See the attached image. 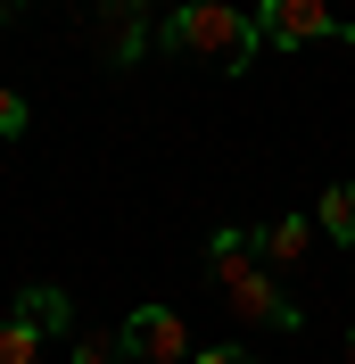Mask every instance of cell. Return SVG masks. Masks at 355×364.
<instances>
[{"mask_svg": "<svg viewBox=\"0 0 355 364\" xmlns=\"http://www.w3.org/2000/svg\"><path fill=\"white\" fill-rule=\"evenodd\" d=\"M91 25H99V50H108V58H141V42L157 33V25H141L133 0H99V17H91Z\"/></svg>", "mask_w": 355, "mask_h": 364, "instance_id": "6", "label": "cell"}, {"mask_svg": "<svg viewBox=\"0 0 355 364\" xmlns=\"http://www.w3.org/2000/svg\"><path fill=\"white\" fill-rule=\"evenodd\" d=\"M133 9H141V17H165V9H182V0H133Z\"/></svg>", "mask_w": 355, "mask_h": 364, "instance_id": "13", "label": "cell"}, {"mask_svg": "<svg viewBox=\"0 0 355 364\" xmlns=\"http://www.w3.org/2000/svg\"><path fill=\"white\" fill-rule=\"evenodd\" d=\"M67 364H124V340H99V331H91V340H75Z\"/></svg>", "mask_w": 355, "mask_h": 364, "instance_id": "11", "label": "cell"}, {"mask_svg": "<svg viewBox=\"0 0 355 364\" xmlns=\"http://www.w3.org/2000/svg\"><path fill=\"white\" fill-rule=\"evenodd\" d=\"M124 356H141V364H190L199 348H190V323L174 315V306H133L124 315Z\"/></svg>", "mask_w": 355, "mask_h": 364, "instance_id": "4", "label": "cell"}, {"mask_svg": "<svg viewBox=\"0 0 355 364\" xmlns=\"http://www.w3.org/2000/svg\"><path fill=\"white\" fill-rule=\"evenodd\" d=\"M207 265H215L223 306H231L240 323H265V331H306V315L281 298V273H265V265H256V232L215 224V240H207Z\"/></svg>", "mask_w": 355, "mask_h": 364, "instance_id": "2", "label": "cell"}, {"mask_svg": "<svg viewBox=\"0 0 355 364\" xmlns=\"http://www.w3.org/2000/svg\"><path fill=\"white\" fill-rule=\"evenodd\" d=\"M256 33L273 50H306V42H339L347 25L331 17V0H256Z\"/></svg>", "mask_w": 355, "mask_h": 364, "instance_id": "3", "label": "cell"}, {"mask_svg": "<svg viewBox=\"0 0 355 364\" xmlns=\"http://www.w3.org/2000/svg\"><path fill=\"white\" fill-rule=\"evenodd\" d=\"M190 364H256V356H248V348H199Z\"/></svg>", "mask_w": 355, "mask_h": 364, "instance_id": "12", "label": "cell"}, {"mask_svg": "<svg viewBox=\"0 0 355 364\" xmlns=\"http://www.w3.org/2000/svg\"><path fill=\"white\" fill-rule=\"evenodd\" d=\"M33 356H42V331H33L25 315H9L0 323V364H33Z\"/></svg>", "mask_w": 355, "mask_h": 364, "instance_id": "9", "label": "cell"}, {"mask_svg": "<svg viewBox=\"0 0 355 364\" xmlns=\"http://www.w3.org/2000/svg\"><path fill=\"white\" fill-rule=\"evenodd\" d=\"M0 9H25V0H0Z\"/></svg>", "mask_w": 355, "mask_h": 364, "instance_id": "15", "label": "cell"}, {"mask_svg": "<svg viewBox=\"0 0 355 364\" xmlns=\"http://www.w3.org/2000/svg\"><path fill=\"white\" fill-rule=\"evenodd\" d=\"M25 124H33V108H25V91H9V83H0V141H17Z\"/></svg>", "mask_w": 355, "mask_h": 364, "instance_id": "10", "label": "cell"}, {"mask_svg": "<svg viewBox=\"0 0 355 364\" xmlns=\"http://www.w3.org/2000/svg\"><path fill=\"white\" fill-rule=\"evenodd\" d=\"M314 232L339 240V249H355V182H331V191L314 199Z\"/></svg>", "mask_w": 355, "mask_h": 364, "instance_id": "8", "label": "cell"}, {"mask_svg": "<svg viewBox=\"0 0 355 364\" xmlns=\"http://www.w3.org/2000/svg\"><path fill=\"white\" fill-rule=\"evenodd\" d=\"M157 50L240 75L248 58L265 50V33H256V9H231V0H182V9H165V17H157Z\"/></svg>", "mask_w": 355, "mask_h": 364, "instance_id": "1", "label": "cell"}, {"mask_svg": "<svg viewBox=\"0 0 355 364\" xmlns=\"http://www.w3.org/2000/svg\"><path fill=\"white\" fill-rule=\"evenodd\" d=\"M314 240H322L314 215H281V224L256 232V265H265V273H289V265H306V257H314Z\"/></svg>", "mask_w": 355, "mask_h": 364, "instance_id": "5", "label": "cell"}, {"mask_svg": "<svg viewBox=\"0 0 355 364\" xmlns=\"http://www.w3.org/2000/svg\"><path fill=\"white\" fill-rule=\"evenodd\" d=\"M9 315H25L42 340H58V331H75V306H67V290H50V282H33V290H17V306Z\"/></svg>", "mask_w": 355, "mask_h": 364, "instance_id": "7", "label": "cell"}, {"mask_svg": "<svg viewBox=\"0 0 355 364\" xmlns=\"http://www.w3.org/2000/svg\"><path fill=\"white\" fill-rule=\"evenodd\" d=\"M347 364H355V331H347Z\"/></svg>", "mask_w": 355, "mask_h": 364, "instance_id": "14", "label": "cell"}]
</instances>
